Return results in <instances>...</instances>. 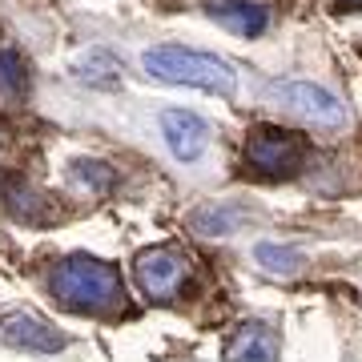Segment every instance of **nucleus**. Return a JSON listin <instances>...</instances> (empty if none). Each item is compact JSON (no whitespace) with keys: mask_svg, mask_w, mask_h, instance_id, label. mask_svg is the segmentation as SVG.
I'll list each match as a JSON object with an SVG mask.
<instances>
[{"mask_svg":"<svg viewBox=\"0 0 362 362\" xmlns=\"http://www.w3.org/2000/svg\"><path fill=\"white\" fill-rule=\"evenodd\" d=\"M52 294L73 314H113L125 306L121 274L89 254H73L52 270Z\"/></svg>","mask_w":362,"mask_h":362,"instance_id":"nucleus-1","label":"nucleus"},{"mask_svg":"<svg viewBox=\"0 0 362 362\" xmlns=\"http://www.w3.org/2000/svg\"><path fill=\"white\" fill-rule=\"evenodd\" d=\"M145 73L165 85H189V89L214 93V97H233L238 93V73L214 52L181 49V45H153L141 57Z\"/></svg>","mask_w":362,"mask_h":362,"instance_id":"nucleus-2","label":"nucleus"},{"mask_svg":"<svg viewBox=\"0 0 362 362\" xmlns=\"http://www.w3.org/2000/svg\"><path fill=\"white\" fill-rule=\"evenodd\" d=\"M274 101L286 105L290 113L306 117L310 125H322V129H338L346 121V109L338 105L334 93L318 89V85H306V81H282V85H274Z\"/></svg>","mask_w":362,"mask_h":362,"instance_id":"nucleus-3","label":"nucleus"},{"mask_svg":"<svg viewBox=\"0 0 362 362\" xmlns=\"http://www.w3.org/2000/svg\"><path fill=\"white\" fill-rule=\"evenodd\" d=\"M302 157H306V145L298 133H282V129H262L250 137L246 145V161L258 173L266 177H286V173H294L302 165Z\"/></svg>","mask_w":362,"mask_h":362,"instance_id":"nucleus-4","label":"nucleus"},{"mask_svg":"<svg viewBox=\"0 0 362 362\" xmlns=\"http://www.w3.org/2000/svg\"><path fill=\"white\" fill-rule=\"evenodd\" d=\"M133 278H137V286H141L149 298L169 302V298L181 290V282H185V262H181L173 250H145V254H137V262H133Z\"/></svg>","mask_w":362,"mask_h":362,"instance_id":"nucleus-5","label":"nucleus"},{"mask_svg":"<svg viewBox=\"0 0 362 362\" xmlns=\"http://www.w3.org/2000/svg\"><path fill=\"white\" fill-rule=\"evenodd\" d=\"M161 137L177 161H197L209 145V125L194 109H165L161 113Z\"/></svg>","mask_w":362,"mask_h":362,"instance_id":"nucleus-6","label":"nucleus"},{"mask_svg":"<svg viewBox=\"0 0 362 362\" xmlns=\"http://www.w3.org/2000/svg\"><path fill=\"white\" fill-rule=\"evenodd\" d=\"M0 334L8 338L13 346H25V350H37V354H57L65 346V334H57L45 318L28 310H8L0 314Z\"/></svg>","mask_w":362,"mask_h":362,"instance_id":"nucleus-7","label":"nucleus"},{"mask_svg":"<svg viewBox=\"0 0 362 362\" xmlns=\"http://www.w3.org/2000/svg\"><path fill=\"white\" fill-rule=\"evenodd\" d=\"M209 16L233 37H262L270 28V13L254 0H221V4L209 8Z\"/></svg>","mask_w":362,"mask_h":362,"instance_id":"nucleus-8","label":"nucleus"},{"mask_svg":"<svg viewBox=\"0 0 362 362\" xmlns=\"http://www.w3.org/2000/svg\"><path fill=\"white\" fill-rule=\"evenodd\" d=\"M226 358L230 362H270L278 358V338H274L270 326L262 322H246L238 334L230 338V346H226Z\"/></svg>","mask_w":362,"mask_h":362,"instance_id":"nucleus-9","label":"nucleus"},{"mask_svg":"<svg viewBox=\"0 0 362 362\" xmlns=\"http://www.w3.org/2000/svg\"><path fill=\"white\" fill-rule=\"evenodd\" d=\"M28 89V73H25V61L16 49H0V101L13 105L21 101Z\"/></svg>","mask_w":362,"mask_h":362,"instance_id":"nucleus-10","label":"nucleus"},{"mask_svg":"<svg viewBox=\"0 0 362 362\" xmlns=\"http://www.w3.org/2000/svg\"><path fill=\"white\" fill-rule=\"evenodd\" d=\"M242 218H246V214L233 209V206H209V209H197L194 214V230L206 233V238H226V233L238 230Z\"/></svg>","mask_w":362,"mask_h":362,"instance_id":"nucleus-11","label":"nucleus"},{"mask_svg":"<svg viewBox=\"0 0 362 362\" xmlns=\"http://www.w3.org/2000/svg\"><path fill=\"white\" fill-rule=\"evenodd\" d=\"M258 266H266L270 274H298V270H302V254H298V250L262 242V246H258Z\"/></svg>","mask_w":362,"mask_h":362,"instance_id":"nucleus-12","label":"nucleus"},{"mask_svg":"<svg viewBox=\"0 0 362 362\" xmlns=\"http://www.w3.org/2000/svg\"><path fill=\"white\" fill-rule=\"evenodd\" d=\"M77 169H81L85 181H97V189H109V181H113V173H109L105 165H97V161H81Z\"/></svg>","mask_w":362,"mask_h":362,"instance_id":"nucleus-13","label":"nucleus"}]
</instances>
